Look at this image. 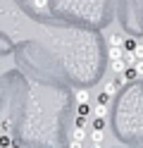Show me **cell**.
I'll use <instances>...</instances> for the list:
<instances>
[{"label": "cell", "mask_w": 143, "mask_h": 148, "mask_svg": "<svg viewBox=\"0 0 143 148\" xmlns=\"http://www.w3.org/2000/svg\"><path fill=\"white\" fill-rule=\"evenodd\" d=\"M107 55H110V60H119V58H124V45H110Z\"/></svg>", "instance_id": "6da1fadb"}, {"label": "cell", "mask_w": 143, "mask_h": 148, "mask_svg": "<svg viewBox=\"0 0 143 148\" xmlns=\"http://www.w3.org/2000/svg\"><path fill=\"white\" fill-rule=\"evenodd\" d=\"M141 74H138V69L136 67H127L124 69V81H133V79H138Z\"/></svg>", "instance_id": "7a4b0ae2"}, {"label": "cell", "mask_w": 143, "mask_h": 148, "mask_svg": "<svg viewBox=\"0 0 143 148\" xmlns=\"http://www.w3.org/2000/svg\"><path fill=\"white\" fill-rule=\"evenodd\" d=\"M110 62H112V69H114V72H124V69L129 67L124 58H119V60H110Z\"/></svg>", "instance_id": "3957f363"}, {"label": "cell", "mask_w": 143, "mask_h": 148, "mask_svg": "<svg viewBox=\"0 0 143 148\" xmlns=\"http://www.w3.org/2000/svg\"><path fill=\"white\" fill-rule=\"evenodd\" d=\"M103 91H105V93H110V96H114V93L119 91V81H107Z\"/></svg>", "instance_id": "277c9868"}, {"label": "cell", "mask_w": 143, "mask_h": 148, "mask_svg": "<svg viewBox=\"0 0 143 148\" xmlns=\"http://www.w3.org/2000/svg\"><path fill=\"white\" fill-rule=\"evenodd\" d=\"M124 60H127L129 67H133V64L138 62V58H136V53H133V50H124Z\"/></svg>", "instance_id": "5b68a950"}, {"label": "cell", "mask_w": 143, "mask_h": 148, "mask_svg": "<svg viewBox=\"0 0 143 148\" xmlns=\"http://www.w3.org/2000/svg\"><path fill=\"white\" fill-rule=\"evenodd\" d=\"M88 98H91L88 88H81V91H76V100H79V103H88Z\"/></svg>", "instance_id": "8992f818"}, {"label": "cell", "mask_w": 143, "mask_h": 148, "mask_svg": "<svg viewBox=\"0 0 143 148\" xmlns=\"http://www.w3.org/2000/svg\"><path fill=\"white\" fill-rule=\"evenodd\" d=\"M110 45H124V36L122 34H112L110 36Z\"/></svg>", "instance_id": "52a82bcc"}, {"label": "cell", "mask_w": 143, "mask_h": 148, "mask_svg": "<svg viewBox=\"0 0 143 148\" xmlns=\"http://www.w3.org/2000/svg\"><path fill=\"white\" fill-rule=\"evenodd\" d=\"M105 115H107V105L98 103V105H95V117H105Z\"/></svg>", "instance_id": "ba28073f"}, {"label": "cell", "mask_w": 143, "mask_h": 148, "mask_svg": "<svg viewBox=\"0 0 143 148\" xmlns=\"http://www.w3.org/2000/svg\"><path fill=\"white\" fill-rule=\"evenodd\" d=\"M72 138H76V141H83V138H86L83 127H76V129H74V134H72Z\"/></svg>", "instance_id": "9c48e42d"}, {"label": "cell", "mask_w": 143, "mask_h": 148, "mask_svg": "<svg viewBox=\"0 0 143 148\" xmlns=\"http://www.w3.org/2000/svg\"><path fill=\"white\" fill-rule=\"evenodd\" d=\"M136 38H124V50H136Z\"/></svg>", "instance_id": "30bf717a"}, {"label": "cell", "mask_w": 143, "mask_h": 148, "mask_svg": "<svg viewBox=\"0 0 143 148\" xmlns=\"http://www.w3.org/2000/svg\"><path fill=\"white\" fill-rule=\"evenodd\" d=\"M91 138H93V143H103V129H93Z\"/></svg>", "instance_id": "8fae6325"}, {"label": "cell", "mask_w": 143, "mask_h": 148, "mask_svg": "<svg viewBox=\"0 0 143 148\" xmlns=\"http://www.w3.org/2000/svg\"><path fill=\"white\" fill-rule=\"evenodd\" d=\"M0 146H3V148H10V146H12V138H10L7 134H0Z\"/></svg>", "instance_id": "7c38bea8"}, {"label": "cell", "mask_w": 143, "mask_h": 148, "mask_svg": "<svg viewBox=\"0 0 143 148\" xmlns=\"http://www.w3.org/2000/svg\"><path fill=\"white\" fill-rule=\"evenodd\" d=\"M31 3H34L36 10H45V7H48V0H31Z\"/></svg>", "instance_id": "4fadbf2b"}, {"label": "cell", "mask_w": 143, "mask_h": 148, "mask_svg": "<svg viewBox=\"0 0 143 148\" xmlns=\"http://www.w3.org/2000/svg\"><path fill=\"white\" fill-rule=\"evenodd\" d=\"M88 103H79V115H88Z\"/></svg>", "instance_id": "5bb4252c"}, {"label": "cell", "mask_w": 143, "mask_h": 148, "mask_svg": "<svg viewBox=\"0 0 143 148\" xmlns=\"http://www.w3.org/2000/svg\"><path fill=\"white\" fill-rule=\"evenodd\" d=\"M107 100H110V93H105V91H103V93L98 96V103H105V105H107Z\"/></svg>", "instance_id": "9a60e30c"}, {"label": "cell", "mask_w": 143, "mask_h": 148, "mask_svg": "<svg viewBox=\"0 0 143 148\" xmlns=\"http://www.w3.org/2000/svg\"><path fill=\"white\" fill-rule=\"evenodd\" d=\"M103 119H105V117H95V122H93V127H95V129H103Z\"/></svg>", "instance_id": "2e32d148"}, {"label": "cell", "mask_w": 143, "mask_h": 148, "mask_svg": "<svg viewBox=\"0 0 143 148\" xmlns=\"http://www.w3.org/2000/svg\"><path fill=\"white\" fill-rule=\"evenodd\" d=\"M133 53H136L138 60H143V45H136V50H133Z\"/></svg>", "instance_id": "e0dca14e"}, {"label": "cell", "mask_w": 143, "mask_h": 148, "mask_svg": "<svg viewBox=\"0 0 143 148\" xmlns=\"http://www.w3.org/2000/svg\"><path fill=\"white\" fill-rule=\"evenodd\" d=\"M133 67H136V69H138V74H141V77H143V60H138L136 64H133Z\"/></svg>", "instance_id": "ac0fdd59"}, {"label": "cell", "mask_w": 143, "mask_h": 148, "mask_svg": "<svg viewBox=\"0 0 143 148\" xmlns=\"http://www.w3.org/2000/svg\"><path fill=\"white\" fill-rule=\"evenodd\" d=\"M69 148H81V141H76V138H72V143H69Z\"/></svg>", "instance_id": "d6986e66"}, {"label": "cell", "mask_w": 143, "mask_h": 148, "mask_svg": "<svg viewBox=\"0 0 143 148\" xmlns=\"http://www.w3.org/2000/svg\"><path fill=\"white\" fill-rule=\"evenodd\" d=\"M0 134H5V122H0Z\"/></svg>", "instance_id": "ffe728a7"}, {"label": "cell", "mask_w": 143, "mask_h": 148, "mask_svg": "<svg viewBox=\"0 0 143 148\" xmlns=\"http://www.w3.org/2000/svg\"><path fill=\"white\" fill-rule=\"evenodd\" d=\"M0 148H3V146H0Z\"/></svg>", "instance_id": "44dd1931"}]
</instances>
